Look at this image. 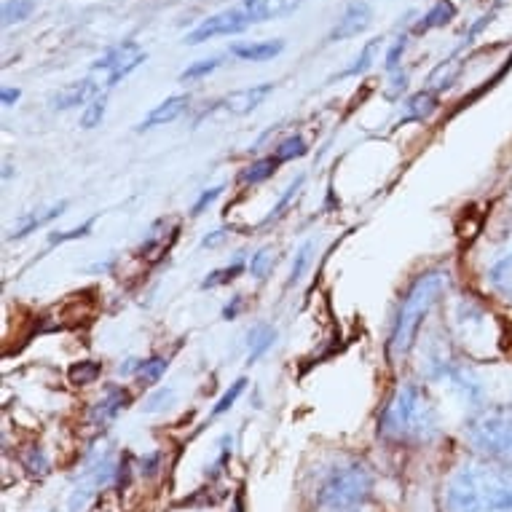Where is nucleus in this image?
I'll return each instance as SVG.
<instances>
[{"label": "nucleus", "instance_id": "f257e3e1", "mask_svg": "<svg viewBox=\"0 0 512 512\" xmlns=\"http://www.w3.org/2000/svg\"><path fill=\"white\" fill-rule=\"evenodd\" d=\"M445 512H512V467L472 454L445 475Z\"/></svg>", "mask_w": 512, "mask_h": 512}, {"label": "nucleus", "instance_id": "f03ea898", "mask_svg": "<svg viewBox=\"0 0 512 512\" xmlns=\"http://www.w3.org/2000/svg\"><path fill=\"white\" fill-rule=\"evenodd\" d=\"M378 429L395 443H429L440 432V416L419 384H405L381 411Z\"/></svg>", "mask_w": 512, "mask_h": 512}, {"label": "nucleus", "instance_id": "7ed1b4c3", "mask_svg": "<svg viewBox=\"0 0 512 512\" xmlns=\"http://www.w3.org/2000/svg\"><path fill=\"white\" fill-rule=\"evenodd\" d=\"M445 290H448V271H427L405 293L400 311H397L395 328H392V338H389V354L395 360H403L405 354L411 352L424 319L429 317V311L440 301Z\"/></svg>", "mask_w": 512, "mask_h": 512}, {"label": "nucleus", "instance_id": "20e7f679", "mask_svg": "<svg viewBox=\"0 0 512 512\" xmlns=\"http://www.w3.org/2000/svg\"><path fill=\"white\" fill-rule=\"evenodd\" d=\"M373 486H376V478L368 464L349 459V462L333 464L319 478L314 499L328 512H354L373 496Z\"/></svg>", "mask_w": 512, "mask_h": 512}, {"label": "nucleus", "instance_id": "39448f33", "mask_svg": "<svg viewBox=\"0 0 512 512\" xmlns=\"http://www.w3.org/2000/svg\"><path fill=\"white\" fill-rule=\"evenodd\" d=\"M464 437L472 454L512 467V403H494L470 413Z\"/></svg>", "mask_w": 512, "mask_h": 512}, {"label": "nucleus", "instance_id": "423d86ee", "mask_svg": "<svg viewBox=\"0 0 512 512\" xmlns=\"http://www.w3.org/2000/svg\"><path fill=\"white\" fill-rule=\"evenodd\" d=\"M118 480H121V459H116L113 451H102L89 459L70 494V512H84L100 491L118 488Z\"/></svg>", "mask_w": 512, "mask_h": 512}, {"label": "nucleus", "instance_id": "0eeeda50", "mask_svg": "<svg viewBox=\"0 0 512 512\" xmlns=\"http://www.w3.org/2000/svg\"><path fill=\"white\" fill-rule=\"evenodd\" d=\"M255 22H266V17H263V0H242L234 9H226L220 11V14H215V17L204 19L194 33L185 35L183 43H188V46H199V43L210 41V38H218V35L244 33V30L250 25H255Z\"/></svg>", "mask_w": 512, "mask_h": 512}, {"label": "nucleus", "instance_id": "6e6552de", "mask_svg": "<svg viewBox=\"0 0 512 512\" xmlns=\"http://www.w3.org/2000/svg\"><path fill=\"white\" fill-rule=\"evenodd\" d=\"M491 314H488L483 306L478 303L464 301L456 311V322H459V330H462V341L467 344L470 341L472 349H480V354H496L499 349V341L494 336V322H491Z\"/></svg>", "mask_w": 512, "mask_h": 512}, {"label": "nucleus", "instance_id": "1a4fd4ad", "mask_svg": "<svg viewBox=\"0 0 512 512\" xmlns=\"http://www.w3.org/2000/svg\"><path fill=\"white\" fill-rule=\"evenodd\" d=\"M373 22V11L365 0H352L349 6L344 9V14L338 17L336 27L330 30L328 41L330 43H338V41H349L354 35L365 33Z\"/></svg>", "mask_w": 512, "mask_h": 512}, {"label": "nucleus", "instance_id": "9d476101", "mask_svg": "<svg viewBox=\"0 0 512 512\" xmlns=\"http://www.w3.org/2000/svg\"><path fill=\"white\" fill-rule=\"evenodd\" d=\"M132 403V395L126 392L124 387H116V384H108L105 387V395L97 400V405L92 408V421L97 427H105L110 421L116 419L118 413L126 411Z\"/></svg>", "mask_w": 512, "mask_h": 512}, {"label": "nucleus", "instance_id": "9b49d317", "mask_svg": "<svg viewBox=\"0 0 512 512\" xmlns=\"http://www.w3.org/2000/svg\"><path fill=\"white\" fill-rule=\"evenodd\" d=\"M191 105V97L188 94H175V97H169V100H164L161 105H156V108L148 113V116L137 124V132H145V129H156V126H164L169 124V121H175V118H180L185 113V108Z\"/></svg>", "mask_w": 512, "mask_h": 512}, {"label": "nucleus", "instance_id": "f8f14e48", "mask_svg": "<svg viewBox=\"0 0 512 512\" xmlns=\"http://www.w3.org/2000/svg\"><path fill=\"white\" fill-rule=\"evenodd\" d=\"M271 92H274V84L247 86V89H239V92L228 94L220 105H223L228 113H234V116H244V113H252L258 105H263V100H266Z\"/></svg>", "mask_w": 512, "mask_h": 512}, {"label": "nucleus", "instance_id": "ddd939ff", "mask_svg": "<svg viewBox=\"0 0 512 512\" xmlns=\"http://www.w3.org/2000/svg\"><path fill=\"white\" fill-rule=\"evenodd\" d=\"M94 94H97V84H94L92 78H84V81H76V84H70L65 86V89H59V92L51 94V108L54 110L78 108V105H84L86 100H92Z\"/></svg>", "mask_w": 512, "mask_h": 512}, {"label": "nucleus", "instance_id": "4468645a", "mask_svg": "<svg viewBox=\"0 0 512 512\" xmlns=\"http://www.w3.org/2000/svg\"><path fill=\"white\" fill-rule=\"evenodd\" d=\"M282 51H285V41L282 38L258 43H234L231 46V54L236 59H244V62H266V59H274Z\"/></svg>", "mask_w": 512, "mask_h": 512}, {"label": "nucleus", "instance_id": "2eb2a0df", "mask_svg": "<svg viewBox=\"0 0 512 512\" xmlns=\"http://www.w3.org/2000/svg\"><path fill=\"white\" fill-rule=\"evenodd\" d=\"M65 210H68V202H59V204H51L49 210L33 212V215H27V218H22L17 223V226L11 228L9 239H25V236L33 234L35 228L46 226V223H51V220H57L59 215H65Z\"/></svg>", "mask_w": 512, "mask_h": 512}, {"label": "nucleus", "instance_id": "dca6fc26", "mask_svg": "<svg viewBox=\"0 0 512 512\" xmlns=\"http://www.w3.org/2000/svg\"><path fill=\"white\" fill-rule=\"evenodd\" d=\"M456 17V6L451 3V0H437L435 6L424 14V17L416 22V27H413V33L416 35H424L429 33V30H437V27H445L451 25V19Z\"/></svg>", "mask_w": 512, "mask_h": 512}, {"label": "nucleus", "instance_id": "f3484780", "mask_svg": "<svg viewBox=\"0 0 512 512\" xmlns=\"http://www.w3.org/2000/svg\"><path fill=\"white\" fill-rule=\"evenodd\" d=\"M274 341H277V330L271 328L269 322H258L255 328L250 330V336H247V362H258L263 357V354L269 352L271 346H274Z\"/></svg>", "mask_w": 512, "mask_h": 512}, {"label": "nucleus", "instance_id": "a211bd4d", "mask_svg": "<svg viewBox=\"0 0 512 512\" xmlns=\"http://www.w3.org/2000/svg\"><path fill=\"white\" fill-rule=\"evenodd\" d=\"M462 73V62L459 59H448V62H440L427 78V92H445L456 84V78Z\"/></svg>", "mask_w": 512, "mask_h": 512}, {"label": "nucleus", "instance_id": "6ab92c4d", "mask_svg": "<svg viewBox=\"0 0 512 512\" xmlns=\"http://www.w3.org/2000/svg\"><path fill=\"white\" fill-rule=\"evenodd\" d=\"M140 51H143V49H140L137 43L126 41V43H121V46H116V49H110L108 54H105V57L97 59L92 68L94 70H108V76H110L113 70H118V68H121V65H124L126 59H132V57H135V54H140Z\"/></svg>", "mask_w": 512, "mask_h": 512}, {"label": "nucleus", "instance_id": "aec40b11", "mask_svg": "<svg viewBox=\"0 0 512 512\" xmlns=\"http://www.w3.org/2000/svg\"><path fill=\"white\" fill-rule=\"evenodd\" d=\"M282 164V161L277 159V156H266V159H258L252 161L250 167L242 169V175H239V180L247 185H258L263 183V180H269L274 172H277V167Z\"/></svg>", "mask_w": 512, "mask_h": 512}, {"label": "nucleus", "instance_id": "412c9836", "mask_svg": "<svg viewBox=\"0 0 512 512\" xmlns=\"http://www.w3.org/2000/svg\"><path fill=\"white\" fill-rule=\"evenodd\" d=\"M405 110H408V113H405V121H424V118H429L437 110L435 92L413 94L411 100H408V105H405Z\"/></svg>", "mask_w": 512, "mask_h": 512}, {"label": "nucleus", "instance_id": "4be33fe9", "mask_svg": "<svg viewBox=\"0 0 512 512\" xmlns=\"http://www.w3.org/2000/svg\"><path fill=\"white\" fill-rule=\"evenodd\" d=\"M242 271H244V258H236L234 263H228V266H223V269L210 271V274H207V279L202 282V290L231 285L236 277H242Z\"/></svg>", "mask_w": 512, "mask_h": 512}, {"label": "nucleus", "instance_id": "5701e85b", "mask_svg": "<svg viewBox=\"0 0 512 512\" xmlns=\"http://www.w3.org/2000/svg\"><path fill=\"white\" fill-rule=\"evenodd\" d=\"M102 376V365L94 360H84V362H73L68 368V378L70 384H76V387H86V384H94L97 378Z\"/></svg>", "mask_w": 512, "mask_h": 512}, {"label": "nucleus", "instance_id": "b1692460", "mask_svg": "<svg viewBox=\"0 0 512 512\" xmlns=\"http://www.w3.org/2000/svg\"><path fill=\"white\" fill-rule=\"evenodd\" d=\"M378 49H381V38H373V41L365 43V49L360 51V57L354 59V65H349V68H346L338 78H352V76H362V73H368L370 65H373V59H376Z\"/></svg>", "mask_w": 512, "mask_h": 512}, {"label": "nucleus", "instance_id": "393cba45", "mask_svg": "<svg viewBox=\"0 0 512 512\" xmlns=\"http://www.w3.org/2000/svg\"><path fill=\"white\" fill-rule=\"evenodd\" d=\"M35 11V0H6V6H3V25H19V22H25L30 19V14Z\"/></svg>", "mask_w": 512, "mask_h": 512}, {"label": "nucleus", "instance_id": "a878e982", "mask_svg": "<svg viewBox=\"0 0 512 512\" xmlns=\"http://www.w3.org/2000/svg\"><path fill=\"white\" fill-rule=\"evenodd\" d=\"M22 464H25V470L33 475V478H43L46 472H49V459L43 454L41 445H30L22 456Z\"/></svg>", "mask_w": 512, "mask_h": 512}, {"label": "nucleus", "instance_id": "bb28decb", "mask_svg": "<svg viewBox=\"0 0 512 512\" xmlns=\"http://www.w3.org/2000/svg\"><path fill=\"white\" fill-rule=\"evenodd\" d=\"M105 110H108V97L102 94V97H94L89 105H86V110L81 113V126L84 129H97V126L102 124V118H105Z\"/></svg>", "mask_w": 512, "mask_h": 512}, {"label": "nucleus", "instance_id": "cd10ccee", "mask_svg": "<svg viewBox=\"0 0 512 512\" xmlns=\"http://www.w3.org/2000/svg\"><path fill=\"white\" fill-rule=\"evenodd\" d=\"M306 151H309V148H306V143H303V137L293 135L277 145L274 156H277V159L285 164V161H293V159H301V156H306Z\"/></svg>", "mask_w": 512, "mask_h": 512}, {"label": "nucleus", "instance_id": "c85d7f7f", "mask_svg": "<svg viewBox=\"0 0 512 512\" xmlns=\"http://www.w3.org/2000/svg\"><path fill=\"white\" fill-rule=\"evenodd\" d=\"M303 180H306V177L298 175V177H295V180H293V183L287 185L285 194L279 196V202L274 204V210L269 212V218H266V223H271V220H277V218H282V215H285V210H287V207H290V202H293L295 196H298V191H301Z\"/></svg>", "mask_w": 512, "mask_h": 512}, {"label": "nucleus", "instance_id": "c756f323", "mask_svg": "<svg viewBox=\"0 0 512 512\" xmlns=\"http://www.w3.org/2000/svg\"><path fill=\"white\" fill-rule=\"evenodd\" d=\"M167 368H169V362L164 360V357H151V360H143L137 378H140L143 384H156V381L167 373Z\"/></svg>", "mask_w": 512, "mask_h": 512}, {"label": "nucleus", "instance_id": "7c9ffc66", "mask_svg": "<svg viewBox=\"0 0 512 512\" xmlns=\"http://www.w3.org/2000/svg\"><path fill=\"white\" fill-rule=\"evenodd\" d=\"M244 389H247V378H239V381H234V384H231V389H228L226 395L220 397L218 403H215V408H212V413H210L212 419H215V416H223L226 411H231V405L239 400V395H242Z\"/></svg>", "mask_w": 512, "mask_h": 512}, {"label": "nucleus", "instance_id": "2f4dec72", "mask_svg": "<svg viewBox=\"0 0 512 512\" xmlns=\"http://www.w3.org/2000/svg\"><path fill=\"white\" fill-rule=\"evenodd\" d=\"M303 0H263V17L266 19H279L293 14L295 9H301Z\"/></svg>", "mask_w": 512, "mask_h": 512}, {"label": "nucleus", "instance_id": "473e14b6", "mask_svg": "<svg viewBox=\"0 0 512 512\" xmlns=\"http://www.w3.org/2000/svg\"><path fill=\"white\" fill-rule=\"evenodd\" d=\"M172 400H175V389H172V387L156 389V392H153V395L143 403V413L167 411L169 405H172Z\"/></svg>", "mask_w": 512, "mask_h": 512}, {"label": "nucleus", "instance_id": "72a5a7b5", "mask_svg": "<svg viewBox=\"0 0 512 512\" xmlns=\"http://www.w3.org/2000/svg\"><path fill=\"white\" fill-rule=\"evenodd\" d=\"M94 223H97V218H89V220H84L81 226L70 228V231H57V234L49 236V244L54 247V244H65V242H73V239H84V236L92 234Z\"/></svg>", "mask_w": 512, "mask_h": 512}, {"label": "nucleus", "instance_id": "f704fd0d", "mask_svg": "<svg viewBox=\"0 0 512 512\" xmlns=\"http://www.w3.org/2000/svg\"><path fill=\"white\" fill-rule=\"evenodd\" d=\"M218 65H220V57L199 59V62H194L191 68H185L183 73H180V81H199V78L210 76L212 70H218Z\"/></svg>", "mask_w": 512, "mask_h": 512}, {"label": "nucleus", "instance_id": "c9c22d12", "mask_svg": "<svg viewBox=\"0 0 512 512\" xmlns=\"http://www.w3.org/2000/svg\"><path fill=\"white\" fill-rule=\"evenodd\" d=\"M311 252H314V244L306 242L298 250V255H295V261H293V269H290V279H287V285H295L298 279L303 277V271H306V266L311 263Z\"/></svg>", "mask_w": 512, "mask_h": 512}, {"label": "nucleus", "instance_id": "e433bc0d", "mask_svg": "<svg viewBox=\"0 0 512 512\" xmlns=\"http://www.w3.org/2000/svg\"><path fill=\"white\" fill-rule=\"evenodd\" d=\"M231 445H234V440H231V435H226V437H223V440H220V454H218V459L212 462L210 472H207V478H210V480H215V478H218V475H223V470H226L228 459H231Z\"/></svg>", "mask_w": 512, "mask_h": 512}, {"label": "nucleus", "instance_id": "4c0bfd02", "mask_svg": "<svg viewBox=\"0 0 512 512\" xmlns=\"http://www.w3.org/2000/svg\"><path fill=\"white\" fill-rule=\"evenodd\" d=\"M269 263H271V252L269 250L255 252V255H252V261H250L252 277L266 279V274H269Z\"/></svg>", "mask_w": 512, "mask_h": 512}, {"label": "nucleus", "instance_id": "58836bf2", "mask_svg": "<svg viewBox=\"0 0 512 512\" xmlns=\"http://www.w3.org/2000/svg\"><path fill=\"white\" fill-rule=\"evenodd\" d=\"M405 46H408V38L403 35V38H397L395 46L387 51V70H389V73H397V70H400V57H403Z\"/></svg>", "mask_w": 512, "mask_h": 512}, {"label": "nucleus", "instance_id": "ea45409f", "mask_svg": "<svg viewBox=\"0 0 512 512\" xmlns=\"http://www.w3.org/2000/svg\"><path fill=\"white\" fill-rule=\"evenodd\" d=\"M220 194H223V188H220V185H215V188H210V191H204V194L196 199L194 207H191V215H194V218H199V215H202V212L207 210V207H210V204L215 202Z\"/></svg>", "mask_w": 512, "mask_h": 512}, {"label": "nucleus", "instance_id": "a19ab883", "mask_svg": "<svg viewBox=\"0 0 512 512\" xmlns=\"http://www.w3.org/2000/svg\"><path fill=\"white\" fill-rule=\"evenodd\" d=\"M159 464H161V454L159 451H153V454L143 456V462H140V472H143L145 478H153V475L159 472Z\"/></svg>", "mask_w": 512, "mask_h": 512}, {"label": "nucleus", "instance_id": "79ce46f5", "mask_svg": "<svg viewBox=\"0 0 512 512\" xmlns=\"http://www.w3.org/2000/svg\"><path fill=\"white\" fill-rule=\"evenodd\" d=\"M405 86H408V76L405 73H392V89H389V97H400L405 92Z\"/></svg>", "mask_w": 512, "mask_h": 512}, {"label": "nucleus", "instance_id": "37998d69", "mask_svg": "<svg viewBox=\"0 0 512 512\" xmlns=\"http://www.w3.org/2000/svg\"><path fill=\"white\" fill-rule=\"evenodd\" d=\"M242 306H244V298H242V295H236L234 303H226V309H223V319H228V322H231V319L239 317Z\"/></svg>", "mask_w": 512, "mask_h": 512}, {"label": "nucleus", "instance_id": "c03bdc74", "mask_svg": "<svg viewBox=\"0 0 512 512\" xmlns=\"http://www.w3.org/2000/svg\"><path fill=\"white\" fill-rule=\"evenodd\" d=\"M19 97H22V92H19V89H3V94H0V102H3L6 108H11V105H17Z\"/></svg>", "mask_w": 512, "mask_h": 512}, {"label": "nucleus", "instance_id": "a18cd8bd", "mask_svg": "<svg viewBox=\"0 0 512 512\" xmlns=\"http://www.w3.org/2000/svg\"><path fill=\"white\" fill-rule=\"evenodd\" d=\"M223 239H226V231H212L210 236H204L202 239V247H218Z\"/></svg>", "mask_w": 512, "mask_h": 512}]
</instances>
